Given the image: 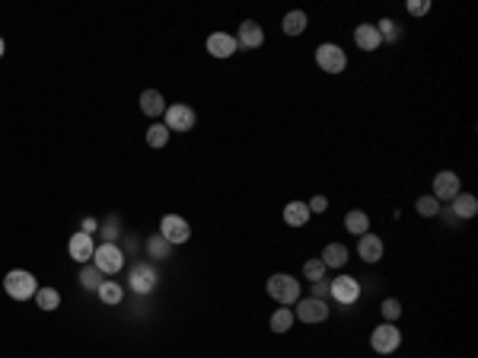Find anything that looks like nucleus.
I'll return each instance as SVG.
<instances>
[{"label": "nucleus", "mask_w": 478, "mask_h": 358, "mask_svg": "<svg viewBox=\"0 0 478 358\" xmlns=\"http://www.w3.org/2000/svg\"><path fill=\"white\" fill-rule=\"evenodd\" d=\"M236 48V36H230V32H210L208 36V52L214 58H233Z\"/></svg>", "instance_id": "15"}, {"label": "nucleus", "mask_w": 478, "mask_h": 358, "mask_svg": "<svg viewBox=\"0 0 478 358\" xmlns=\"http://www.w3.org/2000/svg\"><path fill=\"white\" fill-rule=\"evenodd\" d=\"M309 297H319V301H332V282H313V294Z\"/></svg>", "instance_id": "35"}, {"label": "nucleus", "mask_w": 478, "mask_h": 358, "mask_svg": "<svg viewBox=\"0 0 478 358\" xmlns=\"http://www.w3.org/2000/svg\"><path fill=\"white\" fill-rule=\"evenodd\" d=\"M3 291H7L13 301H29V297H36L38 282H36V275L26 272V269H13V272H7V278H3Z\"/></svg>", "instance_id": "1"}, {"label": "nucleus", "mask_w": 478, "mask_h": 358, "mask_svg": "<svg viewBox=\"0 0 478 358\" xmlns=\"http://www.w3.org/2000/svg\"><path fill=\"white\" fill-rule=\"evenodd\" d=\"M160 237H163L169 246H179V244H188L192 240V228H188L185 218H179V214H166L163 221H160Z\"/></svg>", "instance_id": "5"}, {"label": "nucleus", "mask_w": 478, "mask_h": 358, "mask_svg": "<svg viewBox=\"0 0 478 358\" xmlns=\"http://www.w3.org/2000/svg\"><path fill=\"white\" fill-rule=\"evenodd\" d=\"M121 237V218L118 214H109L102 221V244H115Z\"/></svg>", "instance_id": "28"}, {"label": "nucleus", "mask_w": 478, "mask_h": 358, "mask_svg": "<svg viewBox=\"0 0 478 358\" xmlns=\"http://www.w3.org/2000/svg\"><path fill=\"white\" fill-rule=\"evenodd\" d=\"M370 345H373V352H380V355H389V352H396L399 345H402V333H399L396 323H380V327L370 333Z\"/></svg>", "instance_id": "7"}, {"label": "nucleus", "mask_w": 478, "mask_h": 358, "mask_svg": "<svg viewBox=\"0 0 478 358\" xmlns=\"http://www.w3.org/2000/svg\"><path fill=\"white\" fill-rule=\"evenodd\" d=\"M141 112L147 115V119H153V122H157L160 115L166 112V99H163V93H160V90H144V93H141Z\"/></svg>", "instance_id": "17"}, {"label": "nucleus", "mask_w": 478, "mask_h": 358, "mask_svg": "<svg viewBox=\"0 0 478 358\" xmlns=\"http://www.w3.org/2000/svg\"><path fill=\"white\" fill-rule=\"evenodd\" d=\"M68 253H70V260L74 262H93V253H96V244H93V237L90 234H83V230H77L74 237H70V244H68Z\"/></svg>", "instance_id": "12"}, {"label": "nucleus", "mask_w": 478, "mask_h": 358, "mask_svg": "<svg viewBox=\"0 0 478 358\" xmlns=\"http://www.w3.org/2000/svg\"><path fill=\"white\" fill-rule=\"evenodd\" d=\"M194 109L185 106V103H172V106H166L163 112V125L169 131H192L194 128Z\"/></svg>", "instance_id": "8"}, {"label": "nucleus", "mask_w": 478, "mask_h": 358, "mask_svg": "<svg viewBox=\"0 0 478 358\" xmlns=\"http://www.w3.org/2000/svg\"><path fill=\"white\" fill-rule=\"evenodd\" d=\"M316 64H319L325 74H341V70L348 68V54L341 52V45L325 42V45L316 48Z\"/></svg>", "instance_id": "9"}, {"label": "nucleus", "mask_w": 478, "mask_h": 358, "mask_svg": "<svg viewBox=\"0 0 478 358\" xmlns=\"http://www.w3.org/2000/svg\"><path fill=\"white\" fill-rule=\"evenodd\" d=\"M383 253H386V244H383V237L376 234H364L357 237V256L364 262H380Z\"/></svg>", "instance_id": "14"}, {"label": "nucleus", "mask_w": 478, "mask_h": 358, "mask_svg": "<svg viewBox=\"0 0 478 358\" xmlns=\"http://www.w3.org/2000/svg\"><path fill=\"white\" fill-rule=\"evenodd\" d=\"M344 230L354 237H364L370 234V214L367 211H348L344 214Z\"/></svg>", "instance_id": "21"}, {"label": "nucleus", "mask_w": 478, "mask_h": 358, "mask_svg": "<svg viewBox=\"0 0 478 358\" xmlns=\"http://www.w3.org/2000/svg\"><path fill=\"white\" fill-rule=\"evenodd\" d=\"M449 211L456 214V221H463V218H475V214H478V198L472 195V192H459V195L453 198Z\"/></svg>", "instance_id": "18"}, {"label": "nucleus", "mask_w": 478, "mask_h": 358, "mask_svg": "<svg viewBox=\"0 0 478 358\" xmlns=\"http://www.w3.org/2000/svg\"><path fill=\"white\" fill-rule=\"evenodd\" d=\"M169 253H172V246L166 244L160 234H153L147 240V256H153V260H169Z\"/></svg>", "instance_id": "27"}, {"label": "nucleus", "mask_w": 478, "mask_h": 358, "mask_svg": "<svg viewBox=\"0 0 478 358\" xmlns=\"http://www.w3.org/2000/svg\"><path fill=\"white\" fill-rule=\"evenodd\" d=\"M325 272H329V269H325V262H322V260H307V262H303V275H307V282H322V278H325Z\"/></svg>", "instance_id": "32"}, {"label": "nucleus", "mask_w": 478, "mask_h": 358, "mask_svg": "<svg viewBox=\"0 0 478 358\" xmlns=\"http://www.w3.org/2000/svg\"><path fill=\"white\" fill-rule=\"evenodd\" d=\"M329 313H332L329 301H319V297H300L293 317L303 320V323H325L329 320Z\"/></svg>", "instance_id": "6"}, {"label": "nucleus", "mask_w": 478, "mask_h": 358, "mask_svg": "<svg viewBox=\"0 0 478 358\" xmlns=\"http://www.w3.org/2000/svg\"><path fill=\"white\" fill-rule=\"evenodd\" d=\"M309 26V16L307 10H291V13L284 16V23H281V29L287 32V36H303Z\"/></svg>", "instance_id": "20"}, {"label": "nucleus", "mask_w": 478, "mask_h": 358, "mask_svg": "<svg viewBox=\"0 0 478 358\" xmlns=\"http://www.w3.org/2000/svg\"><path fill=\"white\" fill-rule=\"evenodd\" d=\"M32 301H36L38 311L52 313V311H58V307H61V291H58V288H38Z\"/></svg>", "instance_id": "23"}, {"label": "nucleus", "mask_w": 478, "mask_h": 358, "mask_svg": "<svg viewBox=\"0 0 478 358\" xmlns=\"http://www.w3.org/2000/svg\"><path fill=\"white\" fill-rule=\"evenodd\" d=\"M268 294L275 297L281 307L297 304V301H300V282L293 278V275H287V272H275L268 278Z\"/></svg>", "instance_id": "2"}, {"label": "nucleus", "mask_w": 478, "mask_h": 358, "mask_svg": "<svg viewBox=\"0 0 478 358\" xmlns=\"http://www.w3.org/2000/svg\"><path fill=\"white\" fill-rule=\"evenodd\" d=\"M360 297V282L357 278H351V275H338V278H332V301L341 307H351L357 304Z\"/></svg>", "instance_id": "11"}, {"label": "nucleus", "mask_w": 478, "mask_h": 358, "mask_svg": "<svg viewBox=\"0 0 478 358\" xmlns=\"http://www.w3.org/2000/svg\"><path fill=\"white\" fill-rule=\"evenodd\" d=\"M80 285L86 291H99V285H102V272H99L96 266H90V262H86V266L80 269Z\"/></svg>", "instance_id": "26"}, {"label": "nucleus", "mask_w": 478, "mask_h": 358, "mask_svg": "<svg viewBox=\"0 0 478 358\" xmlns=\"http://www.w3.org/2000/svg\"><path fill=\"white\" fill-rule=\"evenodd\" d=\"M405 10H408L411 16H424L427 10H431V3H427V0H408V3H405Z\"/></svg>", "instance_id": "36"}, {"label": "nucleus", "mask_w": 478, "mask_h": 358, "mask_svg": "<svg viewBox=\"0 0 478 358\" xmlns=\"http://www.w3.org/2000/svg\"><path fill=\"white\" fill-rule=\"evenodd\" d=\"M96 228H99L96 218H83V234H90V237H93V230H96Z\"/></svg>", "instance_id": "37"}, {"label": "nucleus", "mask_w": 478, "mask_h": 358, "mask_svg": "<svg viewBox=\"0 0 478 358\" xmlns=\"http://www.w3.org/2000/svg\"><path fill=\"white\" fill-rule=\"evenodd\" d=\"M293 311L291 307H277L275 313H271V333H291V327H293Z\"/></svg>", "instance_id": "25"}, {"label": "nucleus", "mask_w": 478, "mask_h": 358, "mask_svg": "<svg viewBox=\"0 0 478 358\" xmlns=\"http://www.w3.org/2000/svg\"><path fill=\"white\" fill-rule=\"evenodd\" d=\"M415 211H418L421 218H437V214H440V202L433 195H421L418 202H415Z\"/></svg>", "instance_id": "30"}, {"label": "nucleus", "mask_w": 478, "mask_h": 358, "mask_svg": "<svg viewBox=\"0 0 478 358\" xmlns=\"http://www.w3.org/2000/svg\"><path fill=\"white\" fill-rule=\"evenodd\" d=\"M96 294H99V301H102V304H109V307H118L121 301H125V288H121L118 282H102Z\"/></svg>", "instance_id": "24"}, {"label": "nucleus", "mask_w": 478, "mask_h": 358, "mask_svg": "<svg viewBox=\"0 0 478 358\" xmlns=\"http://www.w3.org/2000/svg\"><path fill=\"white\" fill-rule=\"evenodd\" d=\"M236 45L239 48H249V52H255V48L265 45V29L255 20H246V23L239 26V36H236Z\"/></svg>", "instance_id": "13"}, {"label": "nucleus", "mask_w": 478, "mask_h": 358, "mask_svg": "<svg viewBox=\"0 0 478 358\" xmlns=\"http://www.w3.org/2000/svg\"><path fill=\"white\" fill-rule=\"evenodd\" d=\"M307 208H309V214H325V211H329V198H325V195H313L307 202Z\"/></svg>", "instance_id": "34"}, {"label": "nucleus", "mask_w": 478, "mask_h": 358, "mask_svg": "<svg viewBox=\"0 0 478 358\" xmlns=\"http://www.w3.org/2000/svg\"><path fill=\"white\" fill-rule=\"evenodd\" d=\"M93 266L102 275H115L125 269V253H121L118 244H99L96 253H93Z\"/></svg>", "instance_id": "4"}, {"label": "nucleus", "mask_w": 478, "mask_h": 358, "mask_svg": "<svg viewBox=\"0 0 478 358\" xmlns=\"http://www.w3.org/2000/svg\"><path fill=\"white\" fill-rule=\"evenodd\" d=\"M459 192H463V179H459V173H453V170H440V173L433 176V192L431 195L437 198V202H453Z\"/></svg>", "instance_id": "10"}, {"label": "nucleus", "mask_w": 478, "mask_h": 358, "mask_svg": "<svg viewBox=\"0 0 478 358\" xmlns=\"http://www.w3.org/2000/svg\"><path fill=\"white\" fill-rule=\"evenodd\" d=\"M376 32H380L383 42H396V38H399V26L392 23V20H383V23H376Z\"/></svg>", "instance_id": "33"}, {"label": "nucleus", "mask_w": 478, "mask_h": 358, "mask_svg": "<svg viewBox=\"0 0 478 358\" xmlns=\"http://www.w3.org/2000/svg\"><path fill=\"white\" fill-rule=\"evenodd\" d=\"M309 208L307 202H287L284 205V224H291V228H307L309 224Z\"/></svg>", "instance_id": "19"}, {"label": "nucleus", "mask_w": 478, "mask_h": 358, "mask_svg": "<svg viewBox=\"0 0 478 358\" xmlns=\"http://www.w3.org/2000/svg\"><path fill=\"white\" fill-rule=\"evenodd\" d=\"M3 52H7V42H3V38H0V58H3Z\"/></svg>", "instance_id": "38"}, {"label": "nucleus", "mask_w": 478, "mask_h": 358, "mask_svg": "<svg viewBox=\"0 0 478 358\" xmlns=\"http://www.w3.org/2000/svg\"><path fill=\"white\" fill-rule=\"evenodd\" d=\"M322 262H325V269H341L344 262H348V246L344 244H329L325 250H322Z\"/></svg>", "instance_id": "22"}, {"label": "nucleus", "mask_w": 478, "mask_h": 358, "mask_svg": "<svg viewBox=\"0 0 478 358\" xmlns=\"http://www.w3.org/2000/svg\"><path fill=\"white\" fill-rule=\"evenodd\" d=\"M157 282H160V275L153 269V262H134L131 272H128V288L134 291V294H153Z\"/></svg>", "instance_id": "3"}, {"label": "nucleus", "mask_w": 478, "mask_h": 358, "mask_svg": "<svg viewBox=\"0 0 478 358\" xmlns=\"http://www.w3.org/2000/svg\"><path fill=\"white\" fill-rule=\"evenodd\" d=\"M166 141H169V128H166L163 122H153L147 128V144L150 147H166Z\"/></svg>", "instance_id": "29"}, {"label": "nucleus", "mask_w": 478, "mask_h": 358, "mask_svg": "<svg viewBox=\"0 0 478 358\" xmlns=\"http://www.w3.org/2000/svg\"><path fill=\"white\" fill-rule=\"evenodd\" d=\"M380 313H383V320H386V323H396L399 317H402V304H399V297H383Z\"/></svg>", "instance_id": "31"}, {"label": "nucleus", "mask_w": 478, "mask_h": 358, "mask_svg": "<svg viewBox=\"0 0 478 358\" xmlns=\"http://www.w3.org/2000/svg\"><path fill=\"white\" fill-rule=\"evenodd\" d=\"M354 42H357L360 52H376V48L383 45L380 32H376V23H357V29H354Z\"/></svg>", "instance_id": "16"}]
</instances>
